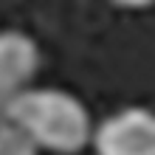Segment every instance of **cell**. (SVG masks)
Masks as SVG:
<instances>
[{
  "mask_svg": "<svg viewBox=\"0 0 155 155\" xmlns=\"http://www.w3.org/2000/svg\"><path fill=\"white\" fill-rule=\"evenodd\" d=\"M0 155H40L34 138L14 121L0 124Z\"/></svg>",
  "mask_w": 155,
  "mask_h": 155,
  "instance_id": "277c9868",
  "label": "cell"
},
{
  "mask_svg": "<svg viewBox=\"0 0 155 155\" xmlns=\"http://www.w3.org/2000/svg\"><path fill=\"white\" fill-rule=\"evenodd\" d=\"M8 118L20 124L34 144L57 155H79L93 141V118L68 90L28 87L8 104Z\"/></svg>",
  "mask_w": 155,
  "mask_h": 155,
  "instance_id": "6da1fadb",
  "label": "cell"
},
{
  "mask_svg": "<svg viewBox=\"0 0 155 155\" xmlns=\"http://www.w3.org/2000/svg\"><path fill=\"white\" fill-rule=\"evenodd\" d=\"M96 155H155V110L124 107L93 127Z\"/></svg>",
  "mask_w": 155,
  "mask_h": 155,
  "instance_id": "7a4b0ae2",
  "label": "cell"
},
{
  "mask_svg": "<svg viewBox=\"0 0 155 155\" xmlns=\"http://www.w3.org/2000/svg\"><path fill=\"white\" fill-rule=\"evenodd\" d=\"M40 68V48L23 31H0V104L28 90Z\"/></svg>",
  "mask_w": 155,
  "mask_h": 155,
  "instance_id": "3957f363",
  "label": "cell"
}]
</instances>
